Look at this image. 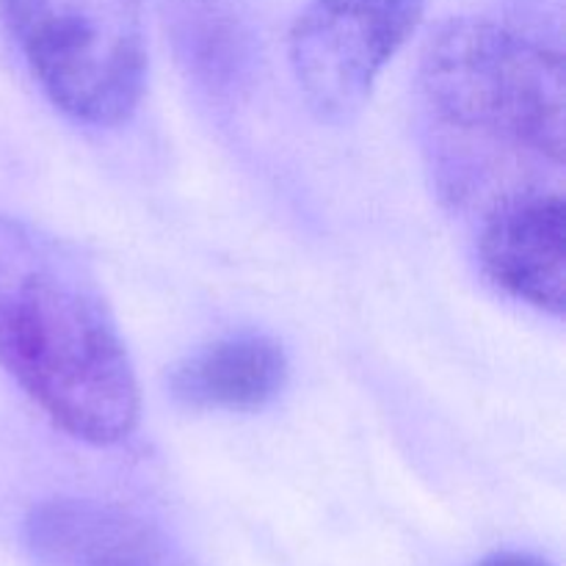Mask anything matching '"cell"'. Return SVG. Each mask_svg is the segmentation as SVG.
I'll return each mask as SVG.
<instances>
[{"label": "cell", "mask_w": 566, "mask_h": 566, "mask_svg": "<svg viewBox=\"0 0 566 566\" xmlns=\"http://www.w3.org/2000/svg\"><path fill=\"white\" fill-rule=\"evenodd\" d=\"M420 94L434 136L437 177L453 205L484 213L564 171V59L514 28L479 17L446 22L426 44Z\"/></svg>", "instance_id": "6da1fadb"}, {"label": "cell", "mask_w": 566, "mask_h": 566, "mask_svg": "<svg viewBox=\"0 0 566 566\" xmlns=\"http://www.w3.org/2000/svg\"><path fill=\"white\" fill-rule=\"evenodd\" d=\"M0 368L70 437L116 446L138 426L136 370L92 265L0 216Z\"/></svg>", "instance_id": "7a4b0ae2"}, {"label": "cell", "mask_w": 566, "mask_h": 566, "mask_svg": "<svg viewBox=\"0 0 566 566\" xmlns=\"http://www.w3.org/2000/svg\"><path fill=\"white\" fill-rule=\"evenodd\" d=\"M33 81L75 122L122 125L147 83L142 0H0Z\"/></svg>", "instance_id": "3957f363"}, {"label": "cell", "mask_w": 566, "mask_h": 566, "mask_svg": "<svg viewBox=\"0 0 566 566\" xmlns=\"http://www.w3.org/2000/svg\"><path fill=\"white\" fill-rule=\"evenodd\" d=\"M429 0H307L287 36L291 70L318 119L348 122L412 39Z\"/></svg>", "instance_id": "277c9868"}, {"label": "cell", "mask_w": 566, "mask_h": 566, "mask_svg": "<svg viewBox=\"0 0 566 566\" xmlns=\"http://www.w3.org/2000/svg\"><path fill=\"white\" fill-rule=\"evenodd\" d=\"M479 260L506 296L547 315L566 302L564 191H531L495 205L481 219Z\"/></svg>", "instance_id": "5b68a950"}, {"label": "cell", "mask_w": 566, "mask_h": 566, "mask_svg": "<svg viewBox=\"0 0 566 566\" xmlns=\"http://www.w3.org/2000/svg\"><path fill=\"white\" fill-rule=\"evenodd\" d=\"M22 536L36 566H175L166 536L114 503L53 497L31 509Z\"/></svg>", "instance_id": "8992f818"}, {"label": "cell", "mask_w": 566, "mask_h": 566, "mask_svg": "<svg viewBox=\"0 0 566 566\" xmlns=\"http://www.w3.org/2000/svg\"><path fill=\"white\" fill-rule=\"evenodd\" d=\"M287 354L269 335H232L199 348L175 365L169 392L188 409L254 412L285 390Z\"/></svg>", "instance_id": "52a82bcc"}, {"label": "cell", "mask_w": 566, "mask_h": 566, "mask_svg": "<svg viewBox=\"0 0 566 566\" xmlns=\"http://www.w3.org/2000/svg\"><path fill=\"white\" fill-rule=\"evenodd\" d=\"M175 44L188 75L216 97H232L249 83L252 33L227 0H180L175 9Z\"/></svg>", "instance_id": "ba28073f"}, {"label": "cell", "mask_w": 566, "mask_h": 566, "mask_svg": "<svg viewBox=\"0 0 566 566\" xmlns=\"http://www.w3.org/2000/svg\"><path fill=\"white\" fill-rule=\"evenodd\" d=\"M473 566H553V564H547L545 558H539V556H531V553L503 551V553H495V556L481 558V562Z\"/></svg>", "instance_id": "9c48e42d"}]
</instances>
